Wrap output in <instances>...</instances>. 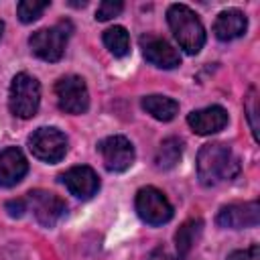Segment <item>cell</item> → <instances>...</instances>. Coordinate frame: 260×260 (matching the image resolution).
Instances as JSON below:
<instances>
[{
	"instance_id": "9a60e30c",
	"label": "cell",
	"mask_w": 260,
	"mask_h": 260,
	"mask_svg": "<svg viewBox=\"0 0 260 260\" xmlns=\"http://www.w3.org/2000/svg\"><path fill=\"white\" fill-rule=\"evenodd\" d=\"M246 28H248V18L238 8H228V10L219 12L215 18V24H213V32L219 41L240 39L246 32Z\"/></svg>"
},
{
	"instance_id": "7a4b0ae2",
	"label": "cell",
	"mask_w": 260,
	"mask_h": 260,
	"mask_svg": "<svg viewBox=\"0 0 260 260\" xmlns=\"http://www.w3.org/2000/svg\"><path fill=\"white\" fill-rule=\"evenodd\" d=\"M167 22L181 49L189 55H197L205 45V28L199 16L185 4H171L167 10Z\"/></svg>"
},
{
	"instance_id": "4fadbf2b",
	"label": "cell",
	"mask_w": 260,
	"mask_h": 260,
	"mask_svg": "<svg viewBox=\"0 0 260 260\" xmlns=\"http://www.w3.org/2000/svg\"><path fill=\"white\" fill-rule=\"evenodd\" d=\"M187 124L191 126V130L195 134L207 136V134H215L219 130L225 128L228 124V112L221 106H207L203 110H195L187 116Z\"/></svg>"
},
{
	"instance_id": "4316f807",
	"label": "cell",
	"mask_w": 260,
	"mask_h": 260,
	"mask_svg": "<svg viewBox=\"0 0 260 260\" xmlns=\"http://www.w3.org/2000/svg\"><path fill=\"white\" fill-rule=\"evenodd\" d=\"M2 32H4V22L0 20V39H2Z\"/></svg>"
},
{
	"instance_id": "52a82bcc",
	"label": "cell",
	"mask_w": 260,
	"mask_h": 260,
	"mask_svg": "<svg viewBox=\"0 0 260 260\" xmlns=\"http://www.w3.org/2000/svg\"><path fill=\"white\" fill-rule=\"evenodd\" d=\"M57 104L67 114H83L89 108V93L83 77L65 75L55 83Z\"/></svg>"
},
{
	"instance_id": "8992f818",
	"label": "cell",
	"mask_w": 260,
	"mask_h": 260,
	"mask_svg": "<svg viewBox=\"0 0 260 260\" xmlns=\"http://www.w3.org/2000/svg\"><path fill=\"white\" fill-rule=\"evenodd\" d=\"M28 148L45 162H59L67 152V138L59 128L43 126L28 136Z\"/></svg>"
},
{
	"instance_id": "30bf717a",
	"label": "cell",
	"mask_w": 260,
	"mask_h": 260,
	"mask_svg": "<svg viewBox=\"0 0 260 260\" xmlns=\"http://www.w3.org/2000/svg\"><path fill=\"white\" fill-rule=\"evenodd\" d=\"M215 221H217V225L230 228V230L256 228L258 221H260V205H258V201L230 203V205L219 209Z\"/></svg>"
},
{
	"instance_id": "8fae6325",
	"label": "cell",
	"mask_w": 260,
	"mask_h": 260,
	"mask_svg": "<svg viewBox=\"0 0 260 260\" xmlns=\"http://www.w3.org/2000/svg\"><path fill=\"white\" fill-rule=\"evenodd\" d=\"M140 47H142V55L148 63H152L154 67L160 69H175L181 65V55L179 51L165 39L154 37V35H146L140 39Z\"/></svg>"
},
{
	"instance_id": "ba28073f",
	"label": "cell",
	"mask_w": 260,
	"mask_h": 260,
	"mask_svg": "<svg viewBox=\"0 0 260 260\" xmlns=\"http://www.w3.org/2000/svg\"><path fill=\"white\" fill-rule=\"evenodd\" d=\"M26 201H28V205L32 209L35 219L41 225H45V228H53L65 215V211H67L65 201L59 195L51 193V191L35 189V191L28 193V199Z\"/></svg>"
},
{
	"instance_id": "6da1fadb",
	"label": "cell",
	"mask_w": 260,
	"mask_h": 260,
	"mask_svg": "<svg viewBox=\"0 0 260 260\" xmlns=\"http://www.w3.org/2000/svg\"><path fill=\"white\" fill-rule=\"evenodd\" d=\"M240 173V160L228 144L211 142L201 146L197 154V177L201 185L215 187L223 181H232Z\"/></svg>"
},
{
	"instance_id": "ffe728a7",
	"label": "cell",
	"mask_w": 260,
	"mask_h": 260,
	"mask_svg": "<svg viewBox=\"0 0 260 260\" xmlns=\"http://www.w3.org/2000/svg\"><path fill=\"white\" fill-rule=\"evenodd\" d=\"M49 4H51V2H41V0H22V2H18L16 12H18L20 22L28 24V22L37 20V18L49 8Z\"/></svg>"
},
{
	"instance_id": "277c9868",
	"label": "cell",
	"mask_w": 260,
	"mask_h": 260,
	"mask_svg": "<svg viewBox=\"0 0 260 260\" xmlns=\"http://www.w3.org/2000/svg\"><path fill=\"white\" fill-rule=\"evenodd\" d=\"M41 104V85L39 81L28 75V73H18L14 75L10 83V93H8V106L10 112L22 120L32 118L39 110Z\"/></svg>"
},
{
	"instance_id": "d6986e66",
	"label": "cell",
	"mask_w": 260,
	"mask_h": 260,
	"mask_svg": "<svg viewBox=\"0 0 260 260\" xmlns=\"http://www.w3.org/2000/svg\"><path fill=\"white\" fill-rule=\"evenodd\" d=\"M104 45L114 57H126L130 53V37L124 26H110L104 30Z\"/></svg>"
},
{
	"instance_id": "5b68a950",
	"label": "cell",
	"mask_w": 260,
	"mask_h": 260,
	"mask_svg": "<svg viewBox=\"0 0 260 260\" xmlns=\"http://www.w3.org/2000/svg\"><path fill=\"white\" fill-rule=\"evenodd\" d=\"M136 213L148 225H162L173 219V205L156 187H142L134 199Z\"/></svg>"
},
{
	"instance_id": "603a6c76",
	"label": "cell",
	"mask_w": 260,
	"mask_h": 260,
	"mask_svg": "<svg viewBox=\"0 0 260 260\" xmlns=\"http://www.w3.org/2000/svg\"><path fill=\"white\" fill-rule=\"evenodd\" d=\"M4 209L8 211L10 217H22L26 211V201L24 199H10L4 203Z\"/></svg>"
},
{
	"instance_id": "d4e9b609",
	"label": "cell",
	"mask_w": 260,
	"mask_h": 260,
	"mask_svg": "<svg viewBox=\"0 0 260 260\" xmlns=\"http://www.w3.org/2000/svg\"><path fill=\"white\" fill-rule=\"evenodd\" d=\"M146 260H173V256H171L167 250L156 248V250H152V252L148 254V258H146Z\"/></svg>"
},
{
	"instance_id": "e0dca14e",
	"label": "cell",
	"mask_w": 260,
	"mask_h": 260,
	"mask_svg": "<svg viewBox=\"0 0 260 260\" xmlns=\"http://www.w3.org/2000/svg\"><path fill=\"white\" fill-rule=\"evenodd\" d=\"M142 108L156 120L160 122H171L177 112H179V104L173 100V98H167V95H144L142 98Z\"/></svg>"
},
{
	"instance_id": "cb8c5ba5",
	"label": "cell",
	"mask_w": 260,
	"mask_h": 260,
	"mask_svg": "<svg viewBox=\"0 0 260 260\" xmlns=\"http://www.w3.org/2000/svg\"><path fill=\"white\" fill-rule=\"evenodd\" d=\"M256 248H258V244H252L250 250H236L228 256V260H252V254H254Z\"/></svg>"
},
{
	"instance_id": "ac0fdd59",
	"label": "cell",
	"mask_w": 260,
	"mask_h": 260,
	"mask_svg": "<svg viewBox=\"0 0 260 260\" xmlns=\"http://www.w3.org/2000/svg\"><path fill=\"white\" fill-rule=\"evenodd\" d=\"M181 154H183V142L179 138H175V136L165 138L158 144V148H156L154 165L160 171H169V169H173L181 160Z\"/></svg>"
},
{
	"instance_id": "7c38bea8",
	"label": "cell",
	"mask_w": 260,
	"mask_h": 260,
	"mask_svg": "<svg viewBox=\"0 0 260 260\" xmlns=\"http://www.w3.org/2000/svg\"><path fill=\"white\" fill-rule=\"evenodd\" d=\"M61 181L69 189V193L79 197V199H89L100 189V179H98L95 171L91 167H85V165L71 167L69 171H65L61 175Z\"/></svg>"
},
{
	"instance_id": "5bb4252c",
	"label": "cell",
	"mask_w": 260,
	"mask_h": 260,
	"mask_svg": "<svg viewBox=\"0 0 260 260\" xmlns=\"http://www.w3.org/2000/svg\"><path fill=\"white\" fill-rule=\"evenodd\" d=\"M28 162L20 148L8 146L0 152V187H14L24 179Z\"/></svg>"
},
{
	"instance_id": "44dd1931",
	"label": "cell",
	"mask_w": 260,
	"mask_h": 260,
	"mask_svg": "<svg viewBox=\"0 0 260 260\" xmlns=\"http://www.w3.org/2000/svg\"><path fill=\"white\" fill-rule=\"evenodd\" d=\"M122 10H124V4L120 0H104L95 10V20H100V22L110 20V18L118 16Z\"/></svg>"
},
{
	"instance_id": "3957f363",
	"label": "cell",
	"mask_w": 260,
	"mask_h": 260,
	"mask_svg": "<svg viewBox=\"0 0 260 260\" xmlns=\"http://www.w3.org/2000/svg\"><path fill=\"white\" fill-rule=\"evenodd\" d=\"M71 30H73L71 22L69 20H61L55 26L41 28V30L32 32L30 39H28V47L39 59L55 63V61H59L63 57L65 45H67V39H69Z\"/></svg>"
},
{
	"instance_id": "9c48e42d",
	"label": "cell",
	"mask_w": 260,
	"mask_h": 260,
	"mask_svg": "<svg viewBox=\"0 0 260 260\" xmlns=\"http://www.w3.org/2000/svg\"><path fill=\"white\" fill-rule=\"evenodd\" d=\"M98 150L110 173H122L134 162V146L126 136H108L100 142Z\"/></svg>"
},
{
	"instance_id": "2e32d148",
	"label": "cell",
	"mask_w": 260,
	"mask_h": 260,
	"mask_svg": "<svg viewBox=\"0 0 260 260\" xmlns=\"http://www.w3.org/2000/svg\"><path fill=\"white\" fill-rule=\"evenodd\" d=\"M203 232V219L199 217H193V219H187L175 234V248H177V254H179V260H187L191 250L195 248L199 236Z\"/></svg>"
},
{
	"instance_id": "7402d4cb",
	"label": "cell",
	"mask_w": 260,
	"mask_h": 260,
	"mask_svg": "<svg viewBox=\"0 0 260 260\" xmlns=\"http://www.w3.org/2000/svg\"><path fill=\"white\" fill-rule=\"evenodd\" d=\"M246 116H248V122H250V128H252V134L254 138L258 140V98H256V89L252 87L248 98H246Z\"/></svg>"
},
{
	"instance_id": "484cf974",
	"label": "cell",
	"mask_w": 260,
	"mask_h": 260,
	"mask_svg": "<svg viewBox=\"0 0 260 260\" xmlns=\"http://www.w3.org/2000/svg\"><path fill=\"white\" fill-rule=\"evenodd\" d=\"M252 260H260V248H256V250H254V254H252Z\"/></svg>"
}]
</instances>
